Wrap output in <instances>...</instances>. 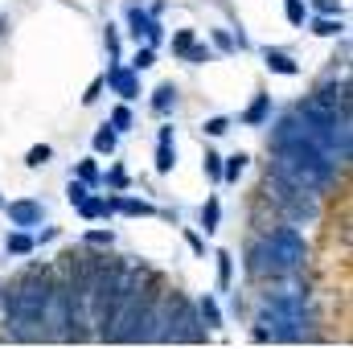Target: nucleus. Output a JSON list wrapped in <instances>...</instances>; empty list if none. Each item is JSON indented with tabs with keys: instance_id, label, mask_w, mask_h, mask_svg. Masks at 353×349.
Returning a JSON list of instances; mask_svg holds the SVG:
<instances>
[{
	"instance_id": "1",
	"label": "nucleus",
	"mask_w": 353,
	"mask_h": 349,
	"mask_svg": "<svg viewBox=\"0 0 353 349\" xmlns=\"http://www.w3.org/2000/svg\"><path fill=\"white\" fill-rule=\"evenodd\" d=\"M50 292H54V279H50L46 271H37V267L12 288V296H8V304H4V317H8V333H12L17 341H41V337H46L41 317H46Z\"/></svg>"
},
{
	"instance_id": "2",
	"label": "nucleus",
	"mask_w": 353,
	"mask_h": 349,
	"mask_svg": "<svg viewBox=\"0 0 353 349\" xmlns=\"http://www.w3.org/2000/svg\"><path fill=\"white\" fill-rule=\"evenodd\" d=\"M267 251H271V259H275V271L283 275V271H296V267H304V239L292 230V226H279V230H271L263 239Z\"/></svg>"
},
{
	"instance_id": "3",
	"label": "nucleus",
	"mask_w": 353,
	"mask_h": 349,
	"mask_svg": "<svg viewBox=\"0 0 353 349\" xmlns=\"http://www.w3.org/2000/svg\"><path fill=\"white\" fill-rule=\"evenodd\" d=\"M41 214H46V210H41L37 201H8V222H12V226H37Z\"/></svg>"
},
{
	"instance_id": "4",
	"label": "nucleus",
	"mask_w": 353,
	"mask_h": 349,
	"mask_svg": "<svg viewBox=\"0 0 353 349\" xmlns=\"http://www.w3.org/2000/svg\"><path fill=\"white\" fill-rule=\"evenodd\" d=\"M107 83H111V87L119 90L123 99H136V94H140V83H136V74H132V70H119V66H111Z\"/></svg>"
},
{
	"instance_id": "5",
	"label": "nucleus",
	"mask_w": 353,
	"mask_h": 349,
	"mask_svg": "<svg viewBox=\"0 0 353 349\" xmlns=\"http://www.w3.org/2000/svg\"><path fill=\"white\" fill-rule=\"evenodd\" d=\"M128 25H132V37H136V41H140V37L148 41V33H152L157 21H152L148 12H140V8H128Z\"/></svg>"
},
{
	"instance_id": "6",
	"label": "nucleus",
	"mask_w": 353,
	"mask_h": 349,
	"mask_svg": "<svg viewBox=\"0 0 353 349\" xmlns=\"http://www.w3.org/2000/svg\"><path fill=\"white\" fill-rule=\"evenodd\" d=\"M251 271H255V275H279V271H275V259H271V251H267V243H259V247L251 251Z\"/></svg>"
},
{
	"instance_id": "7",
	"label": "nucleus",
	"mask_w": 353,
	"mask_h": 349,
	"mask_svg": "<svg viewBox=\"0 0 353 349\" xmlns=\"http://www.w3.org/2000/svg\"><path fill=\"white\" fill-rule=\"evenodd\" d=\"M173 103H176V87H173V83L157 87V94H152V111H157V115H169V111H173Z\"/></svg>"
},
{
	"instance_id": "8",
	"label": "nucleus",
	"mask_w": 353,
	"mask_h": 349,
	"mask_svg": "<svg viewBox=\"0 0 353 349\" xmlns=\"http://www.w3.org/2000/svg\"><path fill=\"white\" fill-rule=\"evenodd\" d=\"M267 70H275V74H300V66L288 54H279V50H267Z\"/></svg>"
},
{
	"instance_id": "9",
	"label": "nucleus",
	"mask_w": 353,
	"mask_h": 349,
	"mask_svg": "<svg viewBox=\"0 0 353 349\" xmlns=\"http://www.w3.org/2000/svg\"><path fill=\"white\" fill-rule=\"evenodd\" d=\"M173 165H176V161H173V132L165 128V132H161V152H157V169H161V173H169Z\"/></svg>"
},
{
	"instance_id": "10",
	"label": "nucleus",
	"mask_w": 353,
	"mask_h": 349,
	"mask_svg": "<svg viewBox=\"0 0 353 349\" xmlns=\"http://www.w3.org/2000/svg\"><path fill=\"white\" fill-rule=\"evenodd\" d=\"M107 210H123V214H152L148 201H136V197H111Z\"/></svg>"
},
{
	"instance_id": "11",
	"label": "nucleus",
	"mask_w": 353,
	"mask_h": 349,
	"mask_svg": "<svg viewBox=\"0 0 353 349\" xmlns=\"http://www.w3.org/2000/svg\"><path fill=\"white\" fill-rule=\"evenodd\" d=\"M79 210H83V218H103V214H111L103 197H83V201H79Z\"/></svg>"
},
{
	"instance_id": "12",
	"label": "nucleus",
	"mask_w": 353,
	"mask_h": 349,
	"mask_svg": "<svg viewBox=\"0 0 353 349\" xmlns=\"http://www.w3.org/2000/svg\"><path fill=\"white\" fill-rule=\"evenodd\" d=\"M197 317H201V321H205L210 329H218V325H222V317H218V304H214L210 296H205V300L197 304Z\"/></svg>"
},
{
	"instance_id": "13",
	"label": "nucleus",
	"mask_w": 353,
	"mask_h": 349,
	"mask_svg": "<svg viewBox=\"0 0 353 349\" xmlns=\"http://www.w3.org/2000/svg\"><path fill=\"white\" fill-rule=\"evenodd\" d=\"M267 107H271V94H259V99L251 103V111H247L243 119H247V123H263V119H267Z\"/></svg>"
},
{
	"instance_id": "14",
	"label": "nucleus",
	"mask_w": 353,
	"mask_h": 349,
	"mask_svg": "<svg viewBox=\"0 0 353 349\" xmlns=\"http://www.w3.org/2000/svg\"><path fill=\"white\" fill-rule=\"evenodd\" d=\"M218 218H222L218 201H205V206H201V226H205V230H218Z\"/></svg>"
},
{
	"instance_id": "15",
	"label": "nucleus",
	"mask_w": 353,
	"mask_h": 349,
	"mask_svg": "<svg viewBox=\"0 0 353 349\" xmlns=\"http://www.w3.org/2000/svg\"><path fill=\"white\" fill-rule=\"evenodd\" d=\"M4 247H8L12 255H29V251H33V239H29V235H8Z\"/></svg>"
},
{
	"instance_id": "16",
	"label": "nucleus",
	"mask_w": 353,
	"mask_h": 349,
	"mask_svg": "<svg viewBox=\"0 0 353 349\" xmlns=\"http://www.w3.org/2000/svg\"><path fill=\"white\" fill-rule=\"evenodd\" d=\"M132 128V111L128 107H115L111 111V132H128Z\"/></svg>"
},
{
	"instance_id": "17",
	"label": "nucleus",
	"mask_w": 353,
	"mask_h": 349,
	"mask_svg": "<svg viewBox=\"0 0 353 349\" xmlns=\"http://www.w3.org/2000/svg\"><path fill=\"white\" fill-rule=\"evenodd\" d=\"M94 152H107V157H111V152H115V132H107V128L94 132Z\"/></svg>"
},
{
	"instance_id": "18",
	"label": "nucleus",
	"mask_w": 353,
	"mask_h": 349,
	"mask_svg": "<svg viewBox=\"0 0 353 349\" xmlns=\"http://www.w3.org/2000/svg\"><path fill=\"white\" fill-rule=\"evenodd\" d=\"M243 169H247V157L239 152V157H230V161H226V169H222V177H226V181H239V173H243Z\"/></svg>"
},
{
	"instance_id": "19",
	"label": "nucleus",
	"mask_w": 353,
	"mask_h": 349,
	"mask_svg": "<svg viewBox=\"0 0 353 349\" xmlns=\"http://www.w3.org/2000/svg\"><path fill=\"white\" fill-rule=\"evenodd\" d=\"M46 161H50V148H46V144H37V148H29V157H25V165H29V169H41Z\"/></svg>"
},
{
	"instance_id": "20",
	"label": "nucleus",
	"mask_w": 353,
	"mask_h": 349,
	"mask_svg": "<svg viewBox=\"0 0 353 349\" xmlns=\"http://www.w3.org/2000/svg\"><path fill=\"white\" fill-rule=\"evenodd\" d=\"M312 33L333 37V33H341V25H337V21H329V17H321V21H312Z\"/></svg>"
},
{
	"instance_id": "21",
	"label": "nucleus",
	"mask_w": 353,
	"mask_h": 349,
	"mask_svg": "<svg viewBox=\"0 0 353 349\" xmlns=\"http://www.w3.org/2000/svg\"><path fill=\"white\" fill-rule=\"evenodd\" d=\"M152 66V46H144V50H136V58H132V70L140 74V70H148Z\"/></svg>"
},
{
	"instance_id": "22",
	"label": "nucleus",
	"mask_w": 353,
	"mask_h": 349,
	"mask_svg": "<svg viewBox=\"0 0 353 349\" xmlns=\"http://www.w3.org/2000/svg\"><path fill=\"white\" fill-rule=\"evenodd\" d=\"M185 58H189V62H193V66H201V62H210V58H214V54H210V50H205V46H189V50H185Z\"/></svg>"
},
{
	"instance_id": "23",
	"label": "nucleus",
	"mask_w": 353,
	"mask_h": 349,
	"mask_svg": "<svg viewBox=\"0 0 353 349\" xmlns=\"http://www.w3.org/2000/svg\"><path fill=\"white\" fill-rule=\"evenodd\" d=\"M87 243H90V247H111V243H115V235H111V230H90Z\"/></svg>"
},
{
	"instance_id": "24",
	"label": "nucleus",
	"mask_w": 353,
	"mask_h": 349,
	"mask_svg": "<svg viewBox=\"0 0 353 349\" xmlns=\"http://www.w3.org/2000/svg\"><path fill=\"white\" fill-rule=\"evenodd\" d=\"M218 283H222V288H230V255H226V251L218 255Z\"/></svg>"
},
{
	"instance_id": "25",
	"label": "nucleus",
	"mask_w": 353,
	"mask_h": 349,
	"mask_svg": "<svg viewBox=\"0 0 353 349\" xmlns=\"http://www.w3.org/2000/svg\"><path fill=\"white\" fill-rule=\"evenodd\" d=\"M316 4V12H325V17H341V0H312Z\"/></svg>"
},
{
	"instance_id": "26",
	"label": "nucleus",
	"mask_w": 353,
	"mask_h": 349,
	"mask_svg": "<svg viewBox=\"0 0 353 349\" xmlns=\"http://www.w3.org/2000/svg\"><path fill=\"white\" fill-rule=\"evenodd\" d=\"M205 132H210V136H226V132H230V119H222V115H218V119H210V123H205Z\"/></svg>"
},
{
	"instance_id": "27",
	"label": "nucleus",
	"mask_w": 353,
	"mask_h": 349,
	"mask_svg": "<svg viewBox=\"0 0 353 349\" xmlns=\"http://www.w3.org/2000/svg\"><path fill=\"white\" fill-rule=\"evenodd\" d=\"M288 21L292 25H304V4L300 0H288Z\"/></svg>"
},
{
	"instance_id": "28",
	"label": "nucleus",
	"mask_w": 353,
	"mask_h": 349,
	"mask_svg": "<svg viewBox=\"0 0 353 349\" xmlns=\"http://www.w3.org/2000/svg\"><path fill=\"white\" fill-rule=\"evenodd\" d=\"M205 173L222 177V157H218V152H205Z\"/></svg>"
},
{
	"instance_id": "29",
	"label": "nucleus",
	"mask_w": 353,
	"mask_h": 349,
	"mask_svg": "<svg viewBox=\"0 0 353 349\" xmlns=\"http://www.w3.org/2000/svg\"><path fill=\"white\" fill-rule=\"evenodd\" d=\"M79 177H83L87 185H94V181H99V169H94V161H83V165H79Z\"/></svg>"
},
{
	"instance_id": "30",
	"label": "nucleus",
	"mask_w": 353,
	"mask_h": 349,
	"mask_svg": "<svg viewBox=\"0 0 353 349\" xmlns=\"http://www.w3.org/2000/svg\"><path fill=\"white\" fill-rule=\"evenodd\" d=\"M66 197H70V201L79 206V201L87 197V185H83V181H70V189H66Z\"/></svg>"
},
{
	"instance_id": "31",
	"label": "nucleus",
	"mask_w": 353,
	"mask_h": 349,
	"mask_svg": "<svg viewBox=\"0 0 353 349\" xmlns=\"http://www.w3.org/2000/svg\"><path fill=\"white\" fill-rule=\"evenodd\" d=\"M189 46H193V33H189V29H185V33H176V41H173V50H176V54H185Z\"/></svg>"
},
{
	"instance_id": "32",
	"label": "nucleus",
	"mask_w": 353,
	"mask_h": 349,
	"mask_svg": "<svg viewBox=\"0 0 353 349\" xmlns=\"http://www.w3.org/2000/svg\"><path fill=\"white\" fill-rule=\"evenodd\" d=\"M107 50H111V58H119V37H115L111 25H107Z\"/></svg>"
},
{
	"instance_id": "33",
	"label": "nucleus",
	"mask_w": 353,
	"mask_h": 349,
	"mask_svg": "<svg viewBox=\"0 0 353 349\" xmlns=\"http://www.w3.org/2000/svg\"><path fill=\"white\" fill-rule=\"evenodd\" d=\"M214 41H218V46H222V50H234V46H239V41H234V37H230V33H222V29H218V33H214Z\"/></svg>"
},
{
	"instance_id": "34",
	"label": "nucleus",
	"mask_w": 353,
	"mask_h": 349,
	"mask_svg": "<svg viewBox=\"0 0 353 349\" xmlns=\"http://www.w3.org/2000/svg\"><path fill=\"white\" fill-rule=\"evenodd\" d=\"M99 90H103V79H94V83H90V90L83 94V103H94V99H99Z\"/></svg>"
}]
</instances>
